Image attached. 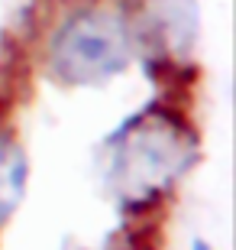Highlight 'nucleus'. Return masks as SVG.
<instances>
[{
	"label": "nucleus",
	"instance_id": "nucleus-1",
	"mask_svg": "<svg viewBox=\"0 0 236 250\" xmlns=\"http://www.w3.org/2000/svg\"><path fill=\"white\" fill-rule=\"evenodd\" d=\"M198 156L194 133L162 107L123 121L100 146L104 192L123 208H143L178 182Z\"/></svg>",
	"mask_w": 236,
	"mask_h": 250
},
{
	"label": "nucleus",
	"instance_id": "nucleus-2",
	"mask_svg": "<svg viewBox=\"0 0 236 250\" xmlns=\"http://www.w3.org/2000/svg\"><path fill=\"white\" fill-rule=\"evenodd\" d=\"M127 17L113 7H91L65 20L49 46V65L62 84H104L133 62Z\"/></svg>",
	"mask_w": 236,
	"mask_h": 250
},
{
	"label": "nucleus",
	"instance_id": "nucleus-3",
	"mask_svg": "<svg viewBox=\"0 0 236 250\" xmlns=\"http://www.w3.org/2000/svg\"><path fill=\"white\" fill-rule=\"evenodd\" d=\"M133 46L165 65L184 62L198 42V0H133L127 17Z\"/></svg>",
	"mask_w": 236,
	"mask_h": 250
},
{
	"label": "nucleus",
	"instance_id": "nucleus-4",
	"mask_svg": "<svg viewBox=\"0 0 236 250\" xmlns=\"http://www.w3.org/2000/svg\"><path fill=\"white\" fill-rule=\"evenodd\" d=\"M26 192V156L13 140L0 137V224L17 211Z\"/></svg>",
	"mask_w": 236,
	"mask_h": 250
},
{
	"label": "nucleus",
	"instance_id": "nucleus-5",
	"mask_svg": "<svg viewBox=\"0 0 236 250\" xmlns=\"http://www.w3.org/2000/svg\"><path fill=\"white\" fill-rule=\"evenodd\" d=\"M191 250H210V247H207L204 241H194V247H191Z\"/></svg>",
	"mask_w": 236,
	"mask_h": 250
}]
</instances>
